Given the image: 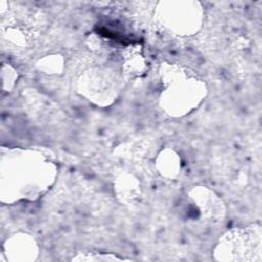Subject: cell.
Here are the masks:
<instances>
[{"label": "cell", "mask_w": 262, "mask_h": 262, "mask_svg": "<svg viewBox=\"0 0 262 262\" xmlns=\"http://www.w3.org/2000/svg\"><path fill=\"white\" fill-rule=\"evenodd\" d=\"M162 74L168 81V88L161 96L162 107L171 116L181 117L198 106L202 101L206 88L196 79L187 78L182 69L171 67Z\"/></svg>", "instance_id": "1"}, {"label": "cell", "mask_w": 262, "mask_h": 262, "mask_svg": "<svg viewBox=\"0 0 262 262\" xmlns=\"http://www.w3.org/2000/svg\"><path fill=\"white\" fill-rule=\"evenodd\" d=\"M214 258L222 261H261V228L251 225L226 232L214 250Z\"/></svg>", "instance_id": "2"}, {"label": "cell", "mask_w": 262, "mask_h": 262, "mask_svg": "<svg viewBox=\"0 0 262 262\" xmlns=\"http://www.w3.org/2000/svg\"><path fill=\"white\" fill-rule=\"evenodd\" d=\"M191 4L190 2H176L177 6L168 7L165 12L172 13L173 16L163 18L166 20L165 26L180 35H189L196 31L201 20L200 9L196 6L190 7Z\"/></svg>", "instance_id": "3"}, {"label": "cell", "mask_w": 262, "mask_h": 262, "mask_svg": "<svg viewBox=\"0 0 262 262\" xmlns=\"http://www.w3.org/2000/svg\"><path fill=\"white\" fill-rule=\"evenodd\" d=\"M36 243L28 234H14L7 239L3 246V255L9 261H30L35 260L37 255Z\"/></svg>", "instance_id": "4"}, {"label": "cell", "mask_w": 262, "mask_h": 262, "mask_svg": "<svg viewBox=\"0 0 262 262\" xmlns=\"http://www.w3.org/2000/svg\"><path fill=\"white\" fill-rule=\"evenodd\" d=\"M180 160L178 156L170 149L163 150L158 158V167L160 172L167 177L173 178L178 174L180 169Z\"/></svg>", "instance_id": "5"}, {"label": "cell", "mask_w": 262, "mask_h": 262, "mask_svg": "<svg viewBox=\"0 0 262 262\" xmlns=\"http://www.w3.org/2000/svg\"><path fill=\"white\" fill-rule=\"evenodd\" d=\"M118 193L121 198L124 196V200L126 199H132L135 196V192L137 190L138 182L135 178H133L130 175H124L121 176L118 179Z\"/></svg>", "instance_id": "6"}, {"label": "cell", "mask_w": 262, "mask_h": 262, "mask_svg": "<svg viewBox=\"0 0 262 262\" xmlns=\"http://www.w3.org/2000/svg\"><path fill=\"white\" fill-rule=\"evenodd\" d=\"M73 261H122L125 260L124 258L118 257L114 254H105V253H100V252H93V251H88V252H82L80 254H77V256L73 257Z\"/></svg>", "instance_id": "7"}]
</instances>
